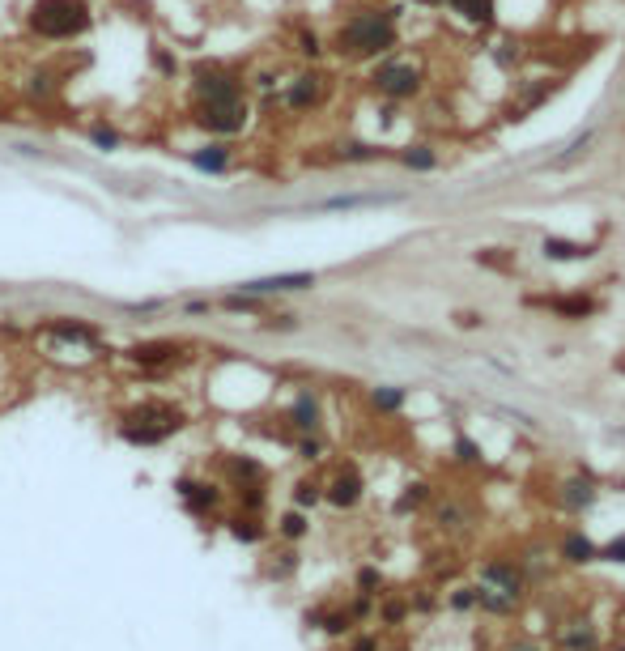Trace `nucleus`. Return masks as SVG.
<instances>
[{"label":"nucleus","instance_id":"nucleus-12","mask_svg":"<svg viewBox=\"0 0 625 651\" xmlns=\"http://www.w3.org/2000/svg\"><path fill=\"white\" fill-rule=\"evenodd\" d=\"M192 166H200V171H226V166H230V149L226 145H205V149H196V154H192Z\"/></svg>","mask_w":625,"mask_h":651},{"label":"nucleus","instance_id":"nucleus-26","mask_svg":"<svg viewBox=\"0 0 625 651\" xmlns=\"http://www.w3.org/2000/svg\"><path fill=\"white\" fill-rule=\"evenodd\" d=\"M344 158H349V162H370V158H375V149H370V145H344Z\"/></svg>","mask_w":625,"mask_h":651},{"label":"nucleus","instance_id":"nucleus-4","mask_svg":"<svg viewBox=\"0 0 625 651\" xmlns=\"http://www.w3.org/2000/svg\"><path fill=\"white\" fill-rule=\"evenodd\" d=\"M175 431H184V413L175 405H141V409H132L128 418H123V426H120V434L128 443H136V447H154V443H162V439H171Z\"/></svg>","mask_w":625,"mask_h":651},{"label":"nucleus","instance_id":"nucleus-15","mask_svg":"<svg viewBox=\"0 0 625 651\" xmlns=\"http://www.w3.org/2000/svg\"><path fill=\"white\" fill-rule=\"evenodd\" d=\"M179 494H184V503L192 511H205V507L217 503V494L208 490V486H200V481H179Z\"/></svg>","mask_w":625,"mask_h":651},{"label":"nucleus","instance_id":"nucleus-17","mask_svg":"<svg viewBox=\"0 0 625 651\" xmlns=\"http://www.w3.org/2000/svg\"><path fill=\"white\" fill-rule=\"evenodd\" d=\"M485 579H490V583H498L506 596H515V592H519V575L511 571V566H503V562H493L490 571H485Z\"/></svg>","mask_w":625,"mask_h":651},{"label":"nucleus","instance_id":"nucleus-16","mask_svg":"<svg viewBox=\"0 0 625 651\" xmlns=\"http://www.w3.org/2000/svg\"><path fill=\"white\" fill-rule=\"evenodd\" d=\"M553 311H557V315H570V320H578V315H591V311H596V303H591L588 294H570V298H557V303H553Z\"/></svg>","mask_w":625,"mask_h":651},{"label":"nucleus","instance_id":"nucleus-22","mask_svg":"<svg viewBox=\"0 0 625 651\" xmlns=\"http://www.w3.org/2000/svg\"><path fill=\"white\" fill-rule=\"evenodd\" d=\"M455 455H460V460H468V464H481V452H477V443H472V439L455 443Z\"/></svg>","mask_w":625,"mask_h":651},{"label":"nucleus","instance_id":"nucleus-31","mask_svg":"<svg viewBox=\"0 0 625 651\" xmlns=\"http://www.w3.org/2000/svg\"><path fill=\"white\" fill-rule=\"evenodd\" d=\"M515 651H536V647H515Z\"/></svg>","mask_w":625,"mask_h":651},{"label":"nucleus","instance_id":"nucleus-27","mask_svg":"<svg viewBox=\"0 0 625 651\" xmlns=\"http://www.w3.org/2000/svg\"><path fill=\"white\" fill-rule=\"evenodd\" d=\"M90 136H94V145H107V149H115V145H120V136L111 133V128H94Z\"/></svg>","mask_w":625,"mask_h":651},{"label":"nucleus","instance_id":"nucleus-1","mask_svg":"<svg viewBox=\"0 0 625 651\" xmlns=\"http://www.w3.org/2000/svg\"><path fill=\"white\" fill-rule=\"evenodd\" d=\"M196 123L217 136L243 133L247 99L238 77L226 69H196Z\"/></svg>","mask_w":625,"mask_h":651},{"label":"nucleus","instance_id":"nucleus-30","mask_svg":"<svg viewBox=\"0 0 625 651\" xmlns=\"http://www.w3.org/2000/svg\"><path fill=\"white\" fill-rule=\"evenodd\" d=\"M357 651H375V647H370V643H357Z\"/></svg>","mask_w":625,"mask_h":651},{"label":"nucleus","instance_id":"nucleus-25","mask_svg":"<svg viewBox=\"0 0 625 651\" xmlns=\"http://www.w3.org/2000/svg\"><path fill=\"white\" fill-rule=\"evenodd\" d=\"M234 537H243V541H256L260 528L251 524V519H234Z\"/></svg>","mask_w":625,"mask_h":651},{"label":"nucleus","instance_id":"nucleus-19","mask_svg":"<svg viewBox=\"0 0 625 651\" xmlns=\"http://www.w3.org/2000/svg\"><path fill=\"white\" fill-rule=\"evenodd\" d=\"M562 498H566V507H588L591 498H596V494H591V486H588V481H566Z\"/></svg>","mask_w":625,"mask_h":651},{"label":"nucleus","instance_id":"nucleus-7","mask_svg":"<svg viewBox=\"0 0 625 651\" xmlns=\"http://www.w3.org/2000/svg\"><path fill=\"white\" fill-rule=\"evenodd\" d=\"M323 102V77L319 73H302L290 81V90H285V107L290 111H311Z\"/></svg>","mask_w":625,"mask_h":651},{"label":"nucleus","instance_id":"nucleus-18","mask_svg":"<svg viewBox=\"0 0 625 651\" xmlns=\"http://www.w3.org/2000/svg\"><path fill=\"white\" fill-rule=\"evenodd\" d=\"M370 400H375V409H383V413H396V409L405 405V388H375Z\"/></svg>","mask_w":625,"mask_h":651},{"label":"nucleus","instance_id":"nucleus-23","mask_svg":"<svg viewBox=\"0 0 625 651\" xmlns=\"http://www.w3.org/2000/svg\"><path fill=\"white\" fill-rule=\"evenodd\" d=\"M600 558H609V562H625V537H617V541L604 545Z\"/></svg>","mask_w":625,"mask_h":651},{"label":"nucleus","instance_id":"nucleus-21","mask_svg":"<svg viewBox=\"0 0 625 651\" xmlns=\"http://www.w3.org/2000/svg\"><path fill=\"white\" fill-rule=\"evenodd\" d=\"M315 418H319L315 400H311V396H302V400H298V405H294V422H298V426H302V431H311V426H315Z\"/></svg>","mask_w":625,"mask_h":651},{"label":"nucleus","instance_id":"nucleus-9","mask_svg":"<svg viewBox=\"0 0 625 651\" xmlns=\"http://www.w3.org/2000/svg\"><path fill=\"white\" fill-rule=\"evenodd\" d=\"M545 260H553V264H566V260H588L596 247L591 243H575V239H545Z\"/></svg>","mask_w":625,"mask_h":651},{"label":"nucleus","instance_id":"nucleus-29","mask_svg":"<svg viewBox=\"0 0 625 651\" xmlns=\"http://www.w3.org/2000/svg\"><path fill=\"white\" fill-rule=\"evenodd\" d=\"M417 5H426V9H439V5H447V0H417Z\"/></svg>","mask_w":625,"mask_h":651},{"label":"nucleus","instance_id":"nucleus-10","mask_svg":"<svg viewBox=\"0 0 625 651\" xmlns=\"http://www.w3.org/2000/svg\"><path fill=\"white\" fill-rule=\"evenodd\" d=\"M128 354H132V362H141V367H154V362H171V358L179 354V345L175 341H145V345H132Z\"/></svg>","mask_w":625,"mask_h":651},{"label":"nucleus","instance_id":"nucleus-5","mask_svg":"<svg viewBox=\"0 0 625 651\" xmlns=\"http://www.w3.org/2000/svg\"><path fill=\"white\" fill-rule=\"evenodd\" d=\"M375 90H379L383 99L392 102H405V99H417L421 94V86H426V73L417 69L413 60H400V56H392V60H383L379 69H375Z\"/></svg>","mask_w":625,"mask_h":651},{"label":"nucleus","instance_id":"nucleus-6","mask_svg":"<svg viewBox=\"0 0 625 651\" xmlns=\"http://www.w3.org/2000/svg\"><path fill=\"white\" fill-rule=\"evenodd\" d=\"M315 285V272H281V277H260V282H243L238 294L264 298V294H290V290H311Z\"/></svg>","mask_w":625,"mask_h":651},{"label":"nucleus","instance_id":"nucleus-2","mask_svg":"<svg viewBox=\"0 0 625 651\" xmlns=\"http://www.w3.org/2000/svg\"><path fill=\"white\" fill-rule=\"evenodd\" d=\"M396 43H400L396 9H357L336 30V51H341L344 60H379Z\"/></svg>","mask_w":625,"mask_h":651},{"label":"nucleus","instance_id":"nucleus-24","mask_svg":"<svg viewBox=\"0 0 625 651\" xmlns=\"http://www.w3.org/2000/svg\"><path fill=\"white\" fill-rule=\"evenodd\" d=\"M281 532H285V537H302V532H307V519H302V516H285L281 519Z\"/></svg>","mask_w":625,"mask_h":651},{"label":"nucleus","instance_id":"nucleus-13","mask_svg":"<svg viewBox=\"0 0 625 651\" xmlns=\"http://www.w3.org/2000/svg\"><path fill=\"white\" fill-rule=\"evenodd\" d=\"M400 162H405L408 171H434V166H439V154L429 145H405L400 149Z\"/></svg>","mask_w":625,"mask_h":651},{"label":"nucleus","instance_id":"nucleus-20","mask_svg":"<svg viewBox=\"0 0 625 651\" xmlns=\"http://www.w3.org/2000/svg\"><path fill=\"white\" fill-rule=\"evenodd\" d=\"M562 553L570 558V562H591V558H596V550H591L588 537H570V541L562 545Z\"/></svg>","mask_w":625,"mask_h":651},{"label":"nucleus","instance_id":"nucleus-14","mask_svg":"<svg viewBox=\"0 0 625 651\" xmlns=\"http://www.w3.org/2000/svg\"><path fill=\"white\" fill-rule=\"evenodd\" d=\"M591 141H596V133H591V128H588V133H578L575 141L566 145V154H553V158H549V166L557 171V166H570V162H578L583 154H588V145H591Z\"/></svg>","mask_w":625,"mask_h":651},{"label":"nucleus","instance_id":"nucleus-11","mask_svg":"<svg viewBox=\"0 0 625 651\" xmlns=\"http://www.w3.org/2000/svg\"><path fill=\"white\" fill-rule=\"evenodd\" d=\"M357 494H362V481H357V473H341V477L328 486V503L336 507H354Z\"/></svg>","mask_w":625,"mask_h":651},{"label":"nucleus","instance_id":"nucleus-28","mask_svg":"<svg viewBox=\"0 0 625 651\" xmlns=\"http://www.w3.org/2000/svg\"><path fill=\"white\" fill-rule=\"evenodd\" d=\"M319 494H315V486H298V503H315Z\"/></svg>","mask_w":625,"mask_h":651},{"label":"nucleus","instance_id":"nucleus-3","mask_svg":"<svg viewBox=\"0 0 625 651\" xmlns=\"http://www.w3.org/2000/svg\"><path fill=\"white\" fill-rule=\"evenodd\" d=\"M30 26L43 38H77L90 26V5L86 0H35Z\"/></svg>","mask_w":625,"mask_h":651},{"label":"nucleus","instance_id":"nucleus-8","mask_svg":"<svg viewBox=\"0 0 625 651\" xmlns=\"http://www.w3.org/2000/svg\"><path fill=\"white\" fill-rule=\"evenodd\" d=\"M447 5H451V13L468 26H490L493 13H498V0H447Z\"/></svg>","mask_w":625,"mask_h":651}]
</instances>
